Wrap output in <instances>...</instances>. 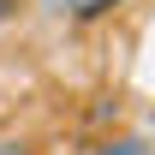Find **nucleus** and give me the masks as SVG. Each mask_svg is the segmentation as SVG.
Instances as JSON below:
<instances>
[{
	"mask_svg": "<svg viewBox=\"0 0 155 155\" xmlns=\"http://www.w3.org/2000/svg\"><path fill=\"white\" fill-rule=\"evenodd\" d=\"M18 6H24V0H0V24H12V18H18Z\"/></svg>",
	"mask_w": 155,
	"mask_h": 155,
	"instance_id": "nucleus-3",
	"label": "nucleus"
},
{
	"mask_svg": "<svg viewBox=\"0 0 155 155\" xmlns=\"http://www.w3.org/2000/svg\"><path fill=\"white\" fill-rule=\"evenodd\" d=\"M0 155H24V149H0Z\"/></svg>",
	"mask_w": 155,
	"mask_h": 155,
	"instance_id": "nucleus-4",
	"label": "nucleus"
},
{
	"mask_svg": "<svg viewBox=\"0 0 155 155\" xmlns=\"http://www.w3.org/2000/svg\"><path fill=\"white\" fill-rule=\"evenodd\" d=\"M96 155H155L143 137H107V143H96Z\"/></svg>",
	"mask_w": 155,
	"mask_h": 155,
	"instance_id": "nucleus-2",
	"label": "nucleus"
},
{
	"mask_svg": "<svg viewBox=\"0 0 155 155\" xmlns=\"http://www.w3.org/2000/svg\"><path fill=\"white\" fill-rule=\"evenodd\" d=\"M42 6H48V12H54V18H101V12H114L119 0H42Z\"/></svg>",
	"mask_w": 155,
	"mask_h": 155,
	"instance_id": "nucleus-1",
	"label": "nucleus"
}]
</instances>
